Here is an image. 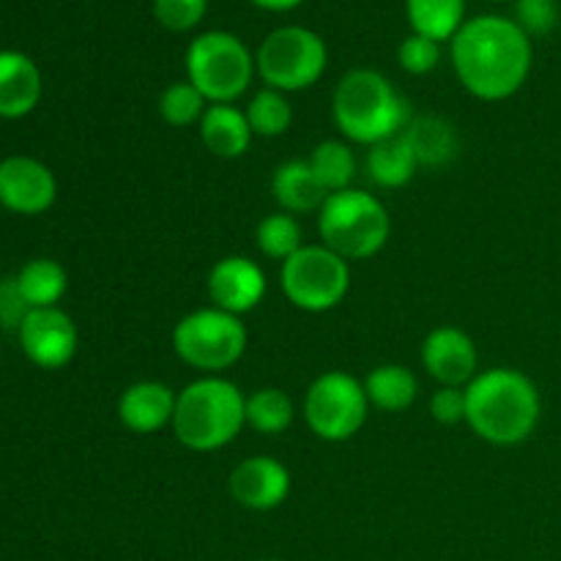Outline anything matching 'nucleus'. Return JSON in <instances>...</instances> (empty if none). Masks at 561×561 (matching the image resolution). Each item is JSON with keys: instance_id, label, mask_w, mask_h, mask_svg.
Instances as JSON below:
<instances>
[{"instance_id": "f257e3e1", "label": "nucleus", "mask_w": 561, "mask_h": 561, "mask_svg": "<svg viewBox=\"0 0 561 561\" xmlns=\"http://www.w3.org/2000/svg\"><path fill=\"white\" fill-rule=\"evenodd\" d=\"M460 85L480 102H504L526 85L535 64L531 38L510 16L482 14L449 42Z\"/></svg>"}, {"instance_id": "f03ea898", "label": "nucleus", "mask_w": 561, "mask_h": 561, "mask_svg": "<svg viewBox=\"0 0 561 561\" xmlns=\"http://www.w3.org/2000/svg\"><path fill=\"white\" fill-rule=\"evenodd\" d=\"M542 416L540 389L526 373L491 367L466 387V425L493 447H518L535 436Z\"/></svg>"}, {"instance_id": "7ed1b4c3", "label": "nucleus", "mask_w": 561, "mask_h": 561, "mask_svg": "<svg viewBox=\"0 0 561 561\" xmlns=\"http://www.w3.org/2000/svg\"><path fill=\"white\" fill-rule=\"evenodd\" d=\"M332 115L345 140L367 148L403 135L414 118L409 99L376 69H354L337 82Z\"/></svg>"}, {"instance_id": "20e7f679", "label": "nucleus", "mask_w": 561, "mask_h": 561, "mask_svg": "<svg viewBox=\"0 0 561 561\" xmlns=\"http://www.w3.org/2000/svg\"><path fill=\"white\" fill-rule=\"evenodd\" d=\"M247 394L222 376H203L175 394L173 436L192 453H217L247 427Z\"/></svg>"}, {"instance_id": "39448f33", "label": "nucleus", "mask_w": 561, "mask_h": 561, "mask_svg": "<svg viewBox=\"0 0 561 561\" xmlns=\"http://www.w3.org/2000/svg\"><path fill=\"white\" fill-rule=\"evenodd\" d=\"M321 244L343 261H370L392 236V217L376 195L365 190L332 192L318 208Z\"/></svg>"}, {"instance_id": "423d86ee", "label": "nucleus", "mask_w": 561, "mask_h": 561, "mask_svg": "<svg viewBox=\"0 0 561 561\" xmlns=\"http://www.w3.org/2000/svg\"><path fill=\"white\" fill-rule=\"evenodd\" d=\"M186 80L208 104H236L255 80V55L228 31H206L195 36L184 55Z\"/></svg>"}, {"instance_id": "0eeeda50", "label": "nucleus", "mask_w": 561, "mask_h": 561, "mask_svg": "<svg viewBox=\"0 0 561 561\" xmlns=\"http://www.w3.org/2000/svg\"><path fill=\"white\" fill-rule=\"evenodd\" d=\"M250 334L239 316L201 307L181 318L173 327V351L184 365L195 367L203 376H219L239 365L244 356Z\"/></svg>"}, {"instance_id": "6e6552de", "label": "nucleus", "mask_w": 561, "mask_h": 561, "mask_svg": "<svg viewBox=\"0 0 561 561\" xmlns=\"http://www.w3.org/2000/svg\"><path fill=\"white\" fill-rule=\"evenodd\" d=\"M327 42L305 25L277 27L255 53V69L263 85L279 93L307 91L327 75Z\"/></svg>"}, {"instance_id": "1a4fd4ad", "label": "nucleus", "mask_w": 561, "mask_h": 561, "mask_svg": "<svg viewBox=\"0 0 561 561\" xmlns=\"http://www.w3.org/2000/svg\"><path fill=\"white\" fill-rule=\"evenodd\" d=\"M283 294L296 310L329 312L351 290V263L323 244H305L279 268Z\"/></svg>"}, {"instance_id": "9d476101", "label": "nucleus", "mask_w": 561, "mask_h": 561, "mask_svg": "<svg viewBox=\"0 0 561 561\" xmlns=\"http://www.w3.org/2000/svg\"><path fill=\"white\" fill-rule=\"evenodd\" d=\"M301 409L312 436L340 444L354 438L365 427L370 400L359 378L345 370H327L307 387Z\"/></svg>"}, {"instance_id": "9b49d317", "label": "nucleus", "mask_w": 561, "mask_h": 561, "mask_svg": "<svg viewBox=\"0 0 561 561\" xmlns=\"http://www.w3.org/2000/svg\"><path fill=\"white\" fill-rule=\"evenodd\" d=\"M22 354L42 370H60L69 365L80 345L77 323L60 307L31 310L16 329Z\"/></svg>"}, {"instance_id": "f8f14e48", "label": "nucleus", "mask_w": 561, "mask_h": 561, "mask_svg": "<svg viewBox=\"0 0 561 561\" xmlns=\"http://www.w3.org/2000/svg\"><path fill=\"white\" fill-rule=\"evenodd\" d=\"M58 201V179L33 157H9L0 162V206L20 217H38Z\"/></svg>"}, {"instance_id": "ddd939ff", "label": "nucleus", "mask_w": 561, "mask_h": 561, "mask_svg": "<svg viewBox=\"0 0 561 561\" xmlns=\"http://www.w3.org/2000/svg\"><path fill=\"white\" fill-rule=\"evenodd\" d=\"M290 471L283 460L272 455L244 458L228 477V493L239 507L252 513H272L283 507L290 496Z\"/></svg>"}, {"instance_id": "4468645a", "label": "nucleus", "mask_w": 561, "mask_h": 561, "mask_svg": "<svg viewBox=\"0 0 561 561\" xmlns=\"http://www.w3.org/2000/svg\"><path fill=\"white\" fill-rule=\"evenodd\" d=\"M422 367L438 387L466 389L480 373V351L460 327H436L422 343Z\"/></svg>"}, {"instance_id": "2eb2a0df", "label": "nucleus", "mask_w": 561, "mask_h": 561, "mask_svg": "<svg viewBox=\"0 0 561 561\" xmlns=\"http://www.w3.org/2000/svg\"><path fill=\"white\" fill-rule=\"evenodd\" d=\"M211 307L230 312V316H247L266 299V272L247 255H228L217 261L206 279Z\"/></svg>"}, {"instance_id": "dca6fc26", "label": "nucleus", "mask_w": 561, "mask_h": 561, "mask_svg": "<svg viewBox=\"0 0 561 561\" xmlns=\"http://www.w3.org/2000/svg\"><path fill=\"white\" fill-rule=\"evenodd\" d=\"M175 394L164 381H137L121 392L118 420L137 436H153L173 425Z\"/></svg>"}, {"instance_id": "f3484780", "label": "nucleus", "mask_w": 561, "mask_h": 561, "mask_svg": "<svg viewBox=\"0 0 561 561\" xmlns=\"http://www.w3.org/2000/svg\"><path fill=\"white\" fill-rule=\"evenodd\" d=\"M42 71L16 49H0V118H25L42 102Z\"/></svg>"}, {"instance_id": "a211bd4d", "label": "nucleus", "mask_w": 561, "mask_h": 561, "mask_svg": "<svg viewBox=\"0 0 561 561\" xmlns=\"http://www.w3.org/2000/svg\"><path fill=\"white\" fill-rule=\"evenodd\" d=\"M197 129H201V140L206 151L214 153L217 159L244 157L252 146V137H255L250 121H247V113L236 104H208Z\"/></svg>"}, {"instance_id": "6ab92c4d", "label": "nucleus", "mask_w": 561, "mask_h": 561, "mask_svg": "<svg viewBox=\"0 0 561 561\" xmlns=\"http://www.w3.org/2000/svg\"><path fill=\"white\" fill-rule=\"evenodd\" d=\"M272 195L277 201L279 211L285 214H310L323 206L329 192L312 173L307 159H290L283 162L272 175Z\"/></svg>"}, {"instance_id": "aec40b11", "label": "nucleus", "mask_w": 561, "mask_h": 561, "mask_svg": "<svg viewBox=\"0 0 561 561\" xmlns=\"http://www.w3.org/2000/svg\"><path fill=\"white\" fill-rule=\"evenodd\" d=\"M403 137L420 168H444L458 157L460 142L455 126L438 115H414Z\"/></svg>"}, {"instance_id": "412c9836", "label": "nucleus", "mask_w": 561, "mask_h": 561, "mask_svg": "<svg viewBox=\"0 0 561 561\" xmlns=\"http://www.w3.org/2000/svg\"><path fill=\"white\" fill-rule=\"evenodd\" d=\"M362 383H365V394L373 409L387 411V414L409 411L420 394V381H416L414 373L405 365H394V362L373 367Z\"/></svg>"}, {"instance_id": "4be33fe9", "label": "nucleus", "mask_w": 561, "mask_h": 561, "mask_svg": "<svg viewBox=\"0 0 561 561\" xmlns=\"http://www.w3.org/2000/svg\"><path fill=\"white\" fill-rule=\"evenodd\" d=\"M16 288L31 310H44V307H58L69 288V274L53 257H33L16 274Z\"/></svg>"}, {"instance_id": "5701e85b", "label": "nucleus", "mask_w": 561, "mask_h": 561, "mask_svg": "<svg viewBox=\"0 0 561 561\" xmlns=\"http://www.w3.org/2000/svg\"><path fill=\"white\" fill-rule=\"evenodd\" d=\"M411 33L433 38V42H453L455 33L466 25V0H405Z\"/></svg>"}, {"instance_id": "b1692460", "label": "nucleus", "mask_w": 561, "mask_h": 561, "mask_svg": "<svg viewBox=\"0 0 561 561\" xmlns=\"http://www.w3.org/2000/svg\"><path fill=\"white\" fill-rule=\"evenodd\" d=\"M365 168L376 186H381V190H400V186H405L411 179H414L420 164H416L405 137L398 135L370 146V151H367V159H365Z\"/></svg>"}, {"instance_id": "393cba45", "label": "nucleus", "mask_w": 561, "mask_h": 561, "mask_svg": "<svg viewBox=\"0 0 561 561\" xmlns=\"http://www.w3.org/2000/svg\"><path fill=\"white\" fill-rule=\"evenodd\" d=\"M247 427H252L261 436H283L294 425V400L277 387H263L247 394L244 403Z\"/></svg>"}, {"instance_id": "a878e982", "label": "nucleus", "mask_w": 561, "mask_h": 561, "mask_svg": "<svg viewBox=\"0 0 561 561\" xmlns=\"http://www.w3.org/2000/svg\"><path fill=\"white\" fill-rule=\"evenodd\" d=\"M307 162H310L312 173H316V179L321 181L329 195L348 190L351 181L356 179V168H359L348 140H321L312 148Z\"/></svg>"}, {"instance_id": "bb28decb", "label": "nucleus", "mask_w": 561, "mask_h": 561, "mask_svg": "<svg viewBox=\"0 0 561 561\" xmlns=\"http://www.w3.org/2000/svg\"><path fill=\"white\" fill-rule=\"evenodd\" d=\"M255 247L268 261L285 263L290 255H296L305 247L299 219L285 211H274L268 217H263L261 225L255 228Z\"/></svg>"}, {"instance_id": "cd10ccee", "label": "nucleus", "mask_w": 561, "mask_h": 561, "mask_svg": "<svg viewBox=\"0 0 561 561\" xmlns=\"http://www.w3.org/2000/svg\"><path fill=\"white\" fill-rule=\"evenodd\" d=\"M247 121L252 126V135L257 137H283L294 126V107L288 96L274 88H261L247 104Z\"/></svg>"}, {"instance_id": "c85d7f7f", "label": "nucleus", "mask_w": 561, "mask_h": 561, "mask_svg": "<svg viewBox=\"0 0 561 561\" xmlns=\"http://www.w3.org/2000/svg\"><path fill=\"white\" fill-rule=\"evenodd\" d=\"M206 110L208 102L190 80L170 82L162 91V96H159V115L173 129H186V126L201 124Z\"/></svg>"}, {"instance_id": "c756f323", "label": "nucleus", "mask_w": 561, "mask_h": 561, "mask_svg": "<svg viewBox=\"0 0 561 561\" xmlns=\"http://www.w3.org/2000/svg\"><path fill=\"white\" fill-rule=\"evenodd\" d=\"M151 11L164 31L186 33L201 25L208 11V0H153Z\"/></svg>"}, {"instance_id": "7c9ffc66", "label": "nucleus", "mask_w": 561, "mask_h": 561, "mask_svg": "<svg viewBox=\"0 0 561 561\" xmlns=\"http://www.w3.org/2000/svg\"><path fill=\"white\" fill-rule=\"evenodd\" d=\"M442 60V44L433 42V38L420 36V33H411V36L403 38L398 49V64L400 69L409 71L414 77L431 75L433 69Z\"/></svg>"}, {"instance_id": "2f4dec72", "label": "nucleus", "mask_w": 561, "mask_h": 561, "mask_svg": "<svg viewBox=\"0 0 561 561\" xmlns=\"http://www.w3.org/2000/svg\"><path fill=\"white\" fill-rule=\"evenodd\" d=\"M515 22L529 38L548 36L559 25L557 0H515Z\"/></svg>"}, {"instance_id": "473e14b6", "label": "nucleus", "mask_w": 561, "mask_h": 561, "mask_svg": "<svg viewBox=\"0 0 561 561\" xmlns=\"http://www.w3.org/2000/svg\"><path fill=\"white\" fill-rule=\"evenodd\" d=\"M431 416L438 425H460L466 422V389L460 387H438L431 394Z\"/></svg>"}, {"instance_id": "72a5a7b5", "label": "nucleus", "mask_w": 561, "mask_h": 561, "mask_svg": "<svg viewBox=\"0 0 561 561\" xmlns=\"http://www.w3.org/2000/svg\"><path fill=\"white\" fill-rule=\"evenodd\" d=\"M27 312H31V307L22 299L20 288H16V279H3L0 283V323L20 329Z\"/></svg>"}, {"instance_id": "f704fd0d", "label": "nucleus", "mask_w": 561, "mask_h": 561, "mask_svg": "<svg viewBox=\"0 0 561 561\" xmlns=\"http://www.w3.org/2000/svg\"><path fill=\"white\" fill-rule=\"evenodd\" d=\"M250 3L263 11H290L296 9V5L305 3V0H250Z\"/></svg>"}, {"instance_id": "c9c22d12", "label": "nucleus", "mask_w": 561, "mask_h": 561, "mask_svg": "<svg viewBox=\"0 0 561 561\" xmlns=\"http://www.w3.org/2000/svg\"><path fill=\"white\" fill-rule=\"evenodd\" d=\"M261 561H283V559H261Z\"/></svg>"}, {"instance_id": "e433bc0d", "label": "nucleus", "mask_w": 561, "mask_h": 561, "mask_svg": "<svg viewBox=\"0 0 561 561\" xmlns=\"http://www.w3.org/2000/svg\"><path fill=\"white\" fill-rule=\"evenodd\" d=\"M493 3H504V0H493Z\"/></svg>"}]
</instances>
